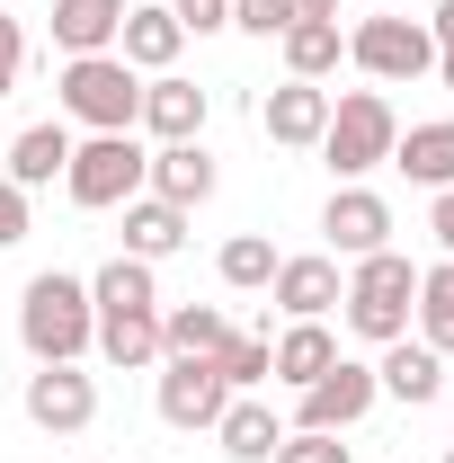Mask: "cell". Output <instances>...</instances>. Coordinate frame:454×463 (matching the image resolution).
<instances>
[{
  "label": "cell",
  "instance_id": "obj_13",
  "mask_svg": "<svg viewBox=\"0 0 454 463\" xmlns=\"http://www.w3.org/2000/svg\"><path fill=\"white\" fill-rule=\"evenodd\" d=\"M205 116H214V90H196L187 71H152L134 134H152V143H205Z\"/></svg>",
  "mask_w": 454,
  "mask_h": 463
},
{
  "label": "cell",
  "instance_id": "obj_17",
  "mask_svg": "<svg viewBox=\"0 0 454 463\" xmlns=\"http://www.w3.org/2000/svg\"><path fill=\"white\" fill-rule=\"evenodd\" d=\"M116 54L134 62V71H178V54H187V27L170 18V0H143V9H125V27H116Z\"/></svg>",
  "mask_w": 454,
  "mask_h": 463
},
{
  "label": "cell",
  "instance_id": "obj_21",
  "mask_svg": "<svg viewBox=\"0 0 454 463\" xmlns=\"http://www.w3.org/2000/svg\"><path fill=\"white\" fill-rule=\"evenodd\" d=\"M374 383H383L393 402L428 410L437 392H446V356H437L428 339H393V347H383V365H374Z\"/></svg>",
  "mask_w": 454,
  "mask_h": 463
},
{
  "label": "cell",
  "instance_id": "obj_41",
  "mask_svg": "<svg viewBox=\"0 0 454 463\" xmlns=\"http://www.w3.org/2000/svg\"><path fill=\"white\" fill-rule=\"evenodd\" d=\"M393 9H401V0H393Z\"/></svg>",
  "mask_w": 454,
  "mask_h": 463
},
{
  "label": "cell",
  "instance_id": "obj_37",
  "mask_svg": "<svg viewBox=\"0 0 454 463\" xmlns=\"http://www.w3.org/2000/svg\"><path fill=\"white\" fill-rule=\"evenodd\" d=\"M347 0H303V18H339Z\"/></svg>",
  "mask_w": 454,
  "mask_h": 463
},
{
  "label": "cell",
  "instance_id": "obj_4",
  "mask_svg": "<svg viewBox=\"0 0 454 463\" xmlns=\"http://www.w3.org/2000/svg\"><path fill=\"white\" fill-rule=\"evenodd\" d=\"M54 108H62V125H80V134H134V116H143V71L125 54H62Z\"/></svg>",
  "mask_w": 454,
  "mask_h": 463
},
{
  "label": "cell",
  "instance_id": "obj_19",
  "mask_svg": "<svg viewBox=\"0 0 454 463\" xmlns=\"http://www.w3.org/2000/svg\"><path fill=\"white\" fill-rule=\"evenodd\" d=\"M393 170L410 178V187H454V116H428V125H401L393 143Z\"/></svg>",
  "mask_w": 454,
  "mask_h": 463
},
{
  "label": "cell",
  "instance_id": "obj_36",
  "mask_svg": "<svg viewBox=\"0 0 454 463\" xmlns=\"http://www.w3.org/2000/svg\"><path fill=\"white\" fill-rule=\"evenodd\" d=\"M428 80H437V90L454 99V45H437V71H428Z\"/></svg>",
  "mask_w": 454,
  "mask_h": 463
},
{
  "label": "cell",
  "instance_id": "obj_3",
  "mask_svg": "<svg viewBox=\"0 0 454 463\" xmlns=\"http://www.w3.org/2000/svg\"><path fill=\"white\" fill-rule=\"evenodd\" d=\"M410 303H419V259H410V250H374V259H347V294H339L347 339H365V347L410 339Z\"/></svg>",
  "mask_w": 454,
  "mask_h": 463
},
{
  "label": "cell",
  "instance_id": "obj_26",
  "mask_svg": "<svg viewBox=\"0 0 454 463\" xmlns=\"http://www.w3.org/2000/svg\"><path fill=\"white\" fill-rule=\"evenodd\" d=\"M410 321H419V339L437 347V356H454V259L419 268V303H410Z\"/></svg>",
  "mask_w": 454,
  "mask_h": 463
},
{
  "label": "cell",
  "instance_id": "obj_39",
  "mask_svg": "<svg viewBox=\"0 0 454 463\" xmlns=\"http://www.w3.org/2000/svg\"><path fill=\"white\" fill-rule=\"evenodd\" d=\"M446 463H454V446H446Z\"/></svg>",
  "mask_w": 454,
  "mask_h": 463
},
{
  "label": "cell",
  "instance_id": "obj_35",
  "mask_svg": "<svg viewBox=\"0 0 454 463\" xmlns=\"http://www.w3.org/2000/svg\"><path fill=\"white\" fill-rule=\"evenodd\" d=\"M428 36H437V45H454V0H437V18H428Z\"/></svg>",
  "mask_w": 454,
  "mask_h": 463
},
{
  "label": "cell",
  "instance_id": "obj_38",
  "mask_svg": "<svg viewBox=\"0 0 454 463\" xmlns=\"http://www.w3.org/2000/svg\"><path fill=\"white\" fill-rule=\"evenodd\" d=\"M80 463H99V455H80Z\"/></svg>",
  "mask_w": 454,
  "mask_h": 463
},
{
  "label": "cell",
  "instance_id": "obj_15",
  "mask_svg": "<svg viewBox=\"0 0 454 463\" xmlns=\"http://www.w3.org/2000/svg\"><path fill=\"white\" fill-rule=\"evenodd\" d=\"M214 187H223V170H214V152H205V143H152L143 196H161V205H178V214H196Z\"/></svg>",
  "mask_w": 454,
  "mask_h": 463
},
{
  "label": "cell",
  "instance_id": "obj_30",
  "mask_svg": "<svg viewBox=\"0 0 454 463\" xmlns=\"http://www.w3.org/2000/svg\"><path fill=\"white\" fill-rule=\"evenodd\" d=\"M268 463H356V455H347L339 437H321V428H285V446Z\"/></svg>",
  "mask_w": 454,
  "mask_h": 463
},
{
  "label": "cell",
  "instance_id": "obj_34",
  "mask_svg": "<svg viewBox=\"0 0 454 463\" xmlns=\"http://www.w3.org/2000/svg\"><path fill=\"white\" fill-rule=\"evenodd\" d=\"M428 232H437V250L454 259V187H437V196H428Z\"/></svg>",
  "mask_w": 454,
  "mask_h": 463
},
{
  "label": "cell",
  "instance_id": "obj_27",
  "mask_svg": "<svg viewBox=\"0 0 454 463\" xmlns=\"http://www.w3.org/2000/svg\"><path fill=\"white\" fill-rule=\"evenodd\" d=\"M277 241H268V232H232L223 241V259H214V277H223L232 294H268V277H277Z\"/></svg>",
  "mask_w": 454,
  "mask_h": 463
},
{
  "label": "cell",
  "instance_id": "obj_5",
  "mask_svg": "<svg viewBox=\"0 0 454 463\" xmlns=\"http://www.w3.org/2000/svg\"><path fill=\"white\" fill-rule=\"evenodd\" d=\"M143 170H152V143L143 134H80L71 143V170H62V196L80 214H116L143 196Z\"/></svg>",
  "mask_w": 454,
  "mask_h": 463
},
{
  "label": "cell",
  "instance_id": "obj_6",
  "mask_svg": "<svg viewBox=\"0 0 454 463\" xmlns=\"http://www.w3.org/2000/svg\"><path fill=\"white\" fill-rule=\"evenodd\" d=\"M401 143V108L383 99V90H347V99H330V134H321V161H330V178H374L383 161H393Z\"/></svg>",
  "mask_w": 454,
  "mask_h": 463
},
{
  "label": "cell",
  "instance_id": "obj_1",
  "mask_svg": "<svg viewBox=\"0 0 454 463\" xmlns=\"http://www.w3.org/2000/svg\"><path fill=\"white\" fill-rule=\"evenodd\" d=\"M90 312H99V356H108L116 374L161 365V277H152L143 259L116 250L108 268L90 277Z\"/></svg>",
  "mask_w": 454,
  "mask_h": 463
},
{
  "label": "cell",
  "instance_id": "obj_12",
  "mask_svg": "<svg viewBox=\"0 0 454 463\" xmlns=\"http://www.w3.org/2000/svg\"><path fill=\"white\" fill-rule=\"evenodd\" d=\"M347 294V268L330 250H303V259H277V277H268V303H277V321H330Z\"/></svg>",
  "mask_w": 454,
  "mask_h": 463
},
{
  "label": "cell",
  "instance_id": "obj_10",
  "mask_svg": "<svg viewBox=\"0 0 454 463\" xmlns=\"http://www.w3.org/2000/svg\"><path fill=\"white\" fill-rule=\"evenodd\" d=\"M232 402L223 365L214 356H161V383H152V410H161V428H178V437H196V428H214Z\"/></svg>",
  "mask_w": 454,
  "mask_h": 463
},
{
  "label": "cell",
  "instance_id": "obj_40",
  "mask_svg": "<svg viewBox=\"0 0 454 463\" xmlns=\"http://www.w3.org/2000/svg\"><path fill=\"white\" fill-rule=\"evenodd\" d=\"M0 9H9V0H0Z\"/></svg>",
  "mask_w": 454,
  "mask_h": 463
},
{
  "label": "cell",
  "instance_id": "obj_25",
  "mask_svg": "<svg viewBox=\"0 0 454 463\" xmlns=\"http://www.w3.org/2000/svg\"><path fill=\"white\" fill-rule=\"evenodd\" d=\"M241 339L223 321V303H170L161 312V356H223V347Z\"/></svg>",
  "mask_w": 454,
  "mask_h": 463
},
{
  "label": "cell",
  "instance_id": "obj_11",
  "mask_svg": "<svg viewBox=\"0 0 454 463\" xmlns=\"http://www.w3.org/2000/svg\"><path fill=\"white\" fill-rule=\"evenodd\" d=\"M321 241H330V259H374V250H393V205L365 187V178H347L330 187V205H321Z\"/></svg>",
  "mask_w": 454,
  "mask_h": 463
},
{
  "label": "cell",
  "instance_id": "obj_22",
  "mask_svg": "<svg viewBox=\"0 0 454 463\" xmlns=\"http://www.w3.org/2000/svg\"><path fill=\"white\" fill-rule=\"evenodd\" d=\"M277 54H285V80H330L347 62V27L339 18H294L277 36Z\"/></svg>",
  "mask_w": 454,
  "mask_h": 463
},
{
  "label": "cell",
  "instance_id": "obj_14",
  "mask_svg": "<svg viewBox=\"0 0 454 463\" xmlns=\"http://www.w3.org/2000/svg\"><path fill=\"white\" fill-rule=\"evenodd\" d=\"M259 134H268L277 152H321V134H330V90H321V80H277V90L259 99Z\"/></svg>",
  "mask_w": 454,
  "mask_h": 463
},
{
  "label": "cell",
  "instance_id": "obj_28",
  "mask_svg": "<svg viewBox=\"0 0 454 463\" xmlns=\"http://www.w3.org/2000/svg\"><path fill=\"white\" fill-rule=\"evenodd\" d=\"M268 339H277V330H250V339H232L223 356H214L232 392H259V383H268Z\"/></svg>",
  "mask_w": 454,
  "mask_h": 463
},
{
  "label": "cell",
  "instance_id": "obj_7",
  "mask_svg": "<svg viewBox=\"0 0 454 463\" xmlns=\"http://www.w3.org/2000/svg\"><path fill=\"white\" fill-rule=\"evenodd\" d=\"M347 62L365 80H383V90H410V80L437 71V36H428V18H356L347 27Z\"/></svg>",
  "mask_w": 454,
  "mask_h": 463
},
{
  "label": "cell",
  "instance_id": "obj_9",
  "mask_svg": "<svg viewBox=\"0 0 454 463\" xmlns=\"http://www.w3.org/2000/svg\"><path fill=\"white\" fill-rule=\"evenodd\" d=\"M18 410H27L36 437H90L99 428V374L90 365H36L27 392H18Z\"/></svg>",
  "mask_w": 454,
  "mask_h": 463
},
{
  "label": "cell",
  "instance_id": "obj_18",
  "mask_svg": "<svg viewBox=\"0 0 454 463\" xmlns=\"http://www.w3.org/2000/svg\"><path fill=\"white\" fill-rule=\"evenodd\" d=\"M330 356H339V330L330 321H277V339H268V383H312V374H330Z\"/></svg>",
  "mask_w": 454,
  "mask_h": 463
},
{
  "label": "cell",
  "instance_id": "obj_33",
  "mask_svg": "<svg viewBox=\"0 0 454 463\" xmlns=\"http://www.w3.org/2000/svg\"><path fill=\"white\" fill-rule=\"evenodd\" d=\"M18 241H27V187L0 170V250H18Z\"/></svg>",
  "mask_w": 454,
  "mask_h": 463
},
{
  "label": "cell",
  "instance_id": "obj_2",
  "mask_svg": "<svg viewBox=\"0 0 454 463\" xmlns=\"http://www.w3.org/2000/svg\"><path fill=\"white\" fill-rule=\"evenodd\" d=\"M18 347L36 356V365H80L90 347H99V312H90V277H27L18 294Z\"/></svg>",
  "mask_w": 454,
  "mask_h": 463
},
{
  "label": "cell",
  "instance_id": "obj_16",
  "mask_svg": "<svg viewBox=\"0 0 454 463\" xmlns=\"http://www.w3.org/2000/svg\"><path fill=\"white\" fill-rule=\"evenodd\" d=\"M71 143H80V134H71L62 116H36V125H18V134H9L0 170H9L18 187H27V196H36V187H54V178L71 170Z\"/></svg>",
  "mask_w": 454,
  "mask_h": 463
},
{
  "label": "cell",
  "instance_id": "obj_29",
  "mask_svg": "<svg viewBox=\"0 0 454 463\" xmlns=\"http://www.w3.org/2000/svg\"><path fill=\"white\" fill-rule=\"evenodd\" d=\"M303 18V0H232V27L241 36H285Z\"/></svg>",
  "mask_w": 454,
  "mask_h": 463
},
{
  "label": "cell",
  "instance_id": "obj_31",
  "mask_svg": "<svg viewBox=\"0 0 454 463\" xmlns=\"http://www.w3.org/2000/svg\"><path fill=\"white\" fill-rule=\"evenodd\" d=\"M170 18L187 27V36H223V27H232V0H170Z\"/></svg>",
  "mask_w": 454,
  "mask_h": 463
},
{
  "label": "cell",
  "instance_id": "obj_20",
  "mask_svg": "<svg viewBox=\"0 0 454 463\" xmlns=\"http://www.w3.org/2000/svg\"><path fill=\"white\" fill-rule=\"evenodd\" d=\"M214 437H223L232 463H268V455L285 446V419L268 410V392H232L223 419H214Z\"/></svg>",
  "mask_w": 454,
  "mask_h": 463
},
{
  "label": "cell",
  "instance_id": "obj_24",
  "mask_svg": "<svg viewBox=\"0 0 454 463\" xmlns=\"http://www.w3.org/2000/svg\"><path fill=\"white\" fill-rule=\"evenodd\" d=\"M125 214V259H143V268H161L170 250H187V214L161 205V196H134V205H116Z\"/></svg>",
  "mask_w": 454,
  "mask_h": 463
},
{
  "label": "cell",
  "instance_id": "obj_8",
  "mask_svg": "<svg viewBox=\"0 0 454 463\" xmlns=\"http://www.w3.org/2000/svg\"><path fill=\"white\" fill-rule=\"evenodd\" d=\"M374 402H383L374 365L339 347V356H330V374H312V383L294 392V419H285V428H321V437H347V428H356V419H365Z\"/></svg>",
  "mask_w": 454,
  "mask_h": 463
},
{
  "label": "cell",
  "instance_id": "obj_32",
  "mask_svg": "<svg viewBox=\"0 0 454 463\" xmlns=\"http://www.w3.org/2000/svg\"><path fill=\"white\" fill-rule=\"evenodd\" d=\"M18 71H27V27H18V18L0 9V99L18 90Z\"/></svg>",
  "mask_w": 454,
  "mask_h": 463
},
{
  "label": "cell",
  "instance_id": "obj_23",
  "mask_svg": "<svg viewBox=\"0 0 454 463\" xmlns=\"http://www.w3.org/2000/svg\"><path fill=\"white\" fill-rule=\"evenodd\" d=\"M125 9H134V0H54V45L62 54H116Z\"/></svg>",
  "mask_w": 454,
  "mask_h": 463
}]
</instances>
